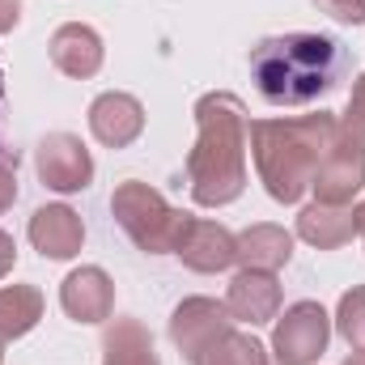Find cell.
Masks as SVG:
<instances>
[{
    "label": "cell",
    "instance_id": "cell-4",
    "mask_svg": "<svg viewBox=\"0 0 365 365\" xmlns=\"http://www.w3.org/2000/svg\"><path fill=\"white\" fill-rule=\"evenodd\" d=\"M110 217L119 221V230L145 251V255H175L179 234L191 212L175 208L158 187L140 179H123L110 195Z\"/></svg>",
    "mask_w": 365,
    "mask_h": 365
},
{
    "label": "cell",
    "instance_id": "cell-20",
    "mask_svg": "<svg viewBox=\"0 0 365 365\" xmlns=\"http://www.w3.org/2000/svg\"><path fill=\"white\" fill-rule=\"evenodd\" d=\"M336 331L349 340L353 353H365V284H353L336 306Z\"/></svg>",
    "mask_w": 365,
    "mask_h": 365
},
{
    "label": "cell",
    "instance_id": "cell-10",
    "mask_svg": "<svg viewBox=\"0 0 365 365\" xmlns=\"http://www.w3.org/2000/svg\"><path fill=\"white\" fill-rule=\"evenodd\" d=\"M60 306L73 323H86V327L106 323L115 314V280L102 268L86 264V268H77L60 280Z\"/></svg>",
    "mask_w": 365,
    "mask_h": 365
},
{
    "label": "cell",
    "instance_id": "cell-15",
    "mask_svg": "<svg viewBox=\"0 0 365 365\" xmlns=\"http://www.w3.org/2000/svg\"><path fill=\"white\" fill-rule=\"evenodd\" d=\"M357 234V204H306L297 212V238L319 251H340Z\"/></svg>",
    "mask_w": 365,
    "mask_h": 365
},
{
    "label": "cell",
    "instance_id": "cell-18",
    "mask_svg": "<svg viewBox=\"0 0 365 365\" xmlns=\"http://www.w3.org/2000/svg\"><path fill=\"white\" fill-rule=\"evenodd\" d=\"M43 306L47 302H43L38 284H4L0 289V344L30 336L43 319Z\"/></svg>",
    "mask_w": 365,
    "mask_h": 365
},
{
    "label": "cell",
    "instance_id": "cell-24",
    "mask_svg": "<svg viewBox=\"0 0 365 365\" xmlns=\"http://www.w3.org/2000/svg\"><path fill=\"white\" fill-rule=\"evenodd\" d=\"M13 264H17V242H13V234L0 230V280L13 272Z\"/></svg>",
    "mask_w": 365,
    "mask_h": 365
},
{
    "label": "cell",
    "instance_id": "cell-11",
    "mask_svg": "<svg viewBox=\"0 0 365 365\" xmlns=\"http://www.w3.org/2000/svg\"><path fill=\"white\" fill-rule=\"evenodd\" d=\"M26 234H30L34 251L43 259H56V264L81 255V247H86V221L68 204H43V208H34Z\"/></svg>",
    "mask_w": 365,
    "mask_h": 365
},
{
    "label": "cell",
    "instance_id": "cell-3",
    "mask_svg": "<svg viewBox=\"0 0 365 365\" xmlns=\"http://www.w3.org/2000/svg\"><path fill=\"white\" fill-rule=\"evenodd\" d=\"M340 115L314 110V115H289V119H255L251 123V158L264 191L276 204H297L323 158L331 153Z\"/></svg>",
    "mask_w": 365,
    "mask_h": 365
},
{
    "label": "cell",
    "instance_id": "cell-13",
    "mask_svg": "<svg viewBox=\"0 0 365 365\" xmlns=\"http://www.w3.org/2000/svg\"><path fill=\"white\" fill-rule=\"evenodd\" d=\"M47 51H51V64H56L64 77H73V81H90L93 73L102 68V60H106L102 34H98L93 26H86V21H64V26L51 34Z\"/></svg>",
    "mask_w": 365,
    "mask_h": 365
},
{
    "label": "cell",
    "instance_id": "cell-14",
    "mask_svg": "<svg viewBox=\"0 0 365 365\" xmlns=\"http://www.w3.org/2000/svg\"><path fill=\"white\" fill-rule=\"evenodd\" d=\"M225 306L234 314V323H247V327H264L280 314V280L276 272H242L230 280V293H225Z\"/></svg>",
    "mask_w": 365,
    "mask_h": 365
},
{
    "label": "cell",
    "instance_id": "cell-22",
    "mask_svg": "<svg viewBox=\"0 0 365 365\" xmlns=\"http://www.w3.org/2000/svg\"><path fill=\"white\" fill-rule=\"evenodd\" d=\"M13 200H17V153L0 149V217L13 208Z\"/></svg>",
    "mask_w": 365,
    "mask_h": 365
},
{
    "label": "cell",
    "instance_id": "cell-23",
    "mask_svg": "<svg viewBox=\"0 0 365 365\" xmlns=\"http://www.w3.org/2000/svg\"><path fill=\"white\" fill-rule=\"evenodd\" d=\"M344 119H353V123H361V128H365V73L353 81V93H349V110H344Z\"/></svg>",
    "mask_w": 365,
    "mask_h": 365
},
{
    "label": "cell",
    "instance_id": "cell-5",
    "mask_svg": "<svg viewBox=\"0 0 365 365\" xmlns=\"http://www.w3.org/2000/svg\"><path fill=\"white\" fill-rule=\"evenodd\" d=\"M310 191H314L319 204H353L365 191V128L361 123H353V119L340 115L331 153L314 170Z\"/></svg>",
    "mask_w": 365,
    "mask_h": 365
},
{
    "label": "cell",
    "instance_id": "cell-1",
    "mask_svg": "<svg viewBox=\"0 0 365 365\" xmlns=\"http://www.w3.org/2000/svg\"><path fill=\"white\" fill-rule=\"evenodd\" d=\"M251 119L238 93H204L195 102V145L187 153V187L200 208H225L247 191Z\"/></svg>",
    "mask_w": 365,
    "mask_h": 365
},
{
    "label": "cell",
    "instance_id": "cell-21",
    "mask_svg": "<svg viewBox=\"0 0 365 365\" xmlns=\"http://www.w3.org/2000/svg\"><path fill=\"white\" fill-rule=\"evenodd\" d=\"M314 4L340 26H365V0H314Z\"/></svg>",
    "mask_w": 365,
    "mask_h": 365
},
{
    "label": "cell",
    "instance_id": "cell-9",
    "mask_svg": "<svg viewBox=\"0 0 365 365\" xmlns=\"http://www.w3.org/2000/svg\"><path fill=\"white\" fill-rule=\"evenodd\" d=\"M175 255L182 259V268L212 276V272H225V268H234V264H238V238H234L221 221L187 217Z\"/></svg>",
    "mask_w": 365,
    "mask_h": 365
},
{
    "label": "cell",
    "instance_id": "cell-2",
    "mask_svg": "<svg viewBox=\"0 0 365 365\" xmlns=\"http://www.w3.org/2000/svg\"><path fill=\"white\" fill-rule=\"evenodd\" d=\"M349 73V51L327 34H272L251 51V81L272 106H310Z\"/></svg>",
    "mask_w": 365,
    "mask_h": 365
},
{
    "label": "cell",
    "instance_id": "cell-6",
    "mask_svg": "<svg viewBox=\"0 0 365 365\" xmlns=\"http://www.w3.org/2000/svg\"><path fill=\"white\" fill-rule=\"evenodd\" d=\"M234 331V314L217 297H182L170 314V340L182 361L200 365L225 336Z\"/></svg>",
    "mask_w": 365,
    "mask_h": 365
},
{
    "label": "cell",
    "instance_id": "cell-28",
    "mask_svg": "<svg viewBox=\"0 0 365 365\" xmlns=\"http://www.w3.org/2000/svg\"><path fill=\"white\" fill-rule=\"evenodd\" d=\"M0 365H4V344H0Z\"/></svg>",
    "mask_w": 365,
    "mask_h": 365
},
{
    "label": "cell",
    "instance_id": "cell-12",
    "mask_svg": "<svg viewBox=\"0 0 365 365\" xmlns=\"http://www.w3.org/2000/svg\"><path fill=\"white\" fill-rule=\"evenodd\" d=\"M90 132L98 145H106V149H128L140 132H145V106H140V98H132V93H98L90 102Z\"/></svg>",
    "mask_w": 365,
    "mask_h": 365
},
{
    "label": "cell",
    "instance_id": "cell-7",
    "mask_svg": "<svg viewBox=\"0 0 365 365\" xmlns=\"http://www.w3.org/2000/svg\"><path fill=\"white\" fill-rule=\"evenodd\" d=\"M331 340V314L319 302H293L272 331V353L280 365H314L327 353Z\"/></svg>",
    "mask_w": 365,
    "mask_h": 365
},
{
    "label": "cell",
    "instance_id": "cell-29",
    "mask_svg": "<svg viewBox=\"0 0 365 365\" xmlns=\"http://www.w3.org/2000/svg\"><path fill=\"white\" fill-rule=\"evenodd\" d=\"M276 365H280V361H276Z\"/></svg>",
    "mask_w": 365,
    "mask_h": 365
},
{
    "label": "cell",
    "instance_id": "cell-19",
    "mask_svg": "<svg viewBox=\"0 0 365 365\" xmlns=\"http://www.w3.org/2000/svg\"><path fill=\"white\" fill-rule=\"evenodd\" d=\"M200 365H268V349L251 331H230Z\"/></svg>",
    "mask_w": 365,
    "mask_h": 365
},
{
    "label": "cell",
    "instance_id": "cell-27",
    "mask_svg": "<svg viewBox=\"0 0 365 365\" xmlns=\"http://www.w3.org/2000/svg\"><path fill=\"white\" fill-rule=\"evenodd\" d=\"M344 365H365V353H349V357H344Z\"/></svg>",
    "mask_w": 365,
    "mask_h": 365
},
{
    "label": "cell",
    "instance_id": "cell-25",
    "mask_svg": "<svg viewBox=\"0 0 365 365\" xmlns=\"http://www.w3.org/2000/svg\"><path fill=\"white\" fill-rule=\"evenodd\" d=\"M21 21V0H0V34H9Z\"/></svg>",
    "mask_w": 365,
    "mask_h": 365
},
{
    "label": "cell",
    "instance_id": "cell-16",
    "mask_svg": "<svg viewBox=\"0 0 365 365\" xmlns=\"http://www.w3.org/2000/svg\"><path fill=\"white\" fill-rule=\"evenodd\" d=\"M234 238H238V264L251 268V272H280L293 259V234L284 225L255 221Z\"/></svg>",
    "mask_w": 365,
    "mask_h": 365
},
{
    "label": "cell",
    "instance_id": "cell-17",
    "mask_svg": "<svg viewBox=\"0 0 365 365\" xmlns=\"http://www.w3.org/2000/svg\"><path fill=\"white\" fill-rule=\"evenodd\" d=\"M102 365H158L149 327L140 319H110L102 331Z\"/></svg>",
    "mask_w": 365,
    "mask_h": 365
},
{
    "label": "cell",
    "instance_id": "cell-8",
    "mask_svg": "<svg viewBox=\"0 0 365 365\" xmlns=\"http://www.w3.org/2000/svg\"><path fill=\"white\" fill-rule=\"evenodd\" d=\"M34 170H38L43 187H51L60 195H73V191H86L93 182V158L81 145V136L47 132L34 149Z\"/></svg>",
    "mask_w": 365,
    "mask_h": 365
},
{
    "label": "cell",
    "instance_id": "cell-26",
    "mask_svg": "<svg viewBox=\"0 0 365 365\" xmlns=\"http://www.w3.org/2000/svg\"><path fill=\"white\" fill-rule=\"evenodd\" d=\"M357 234H365V200L357 204Z\"/></svg>",
    "mask_w": 365,
    "mask_h": 365
}]
</instances>
